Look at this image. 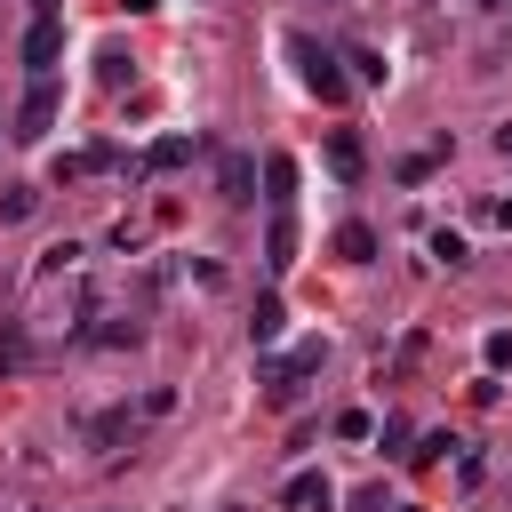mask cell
<instances>
[{"label": "cell", "instance_id": "cell-17", "mask_svg": "<svg viewBox=\"0 0 512 512\" xmlns=\"http://www.w3.org/2000/svg\"><path fill=\"white\" fill-rule=\"evenodd\" d=\"M432 256H440L448 272H464V264H472V248H464V232H432Z\"/></svg>", "mask_w": 512, "mask_h": 512}, {"label": "cell", "instance_id": "cell-15", "mask_svg": "<svg viewBox=\"0 0 512 512\" xmlns=\"http://www.w3.org/2000/svg\"><path fill=\"white\" fill-rule=\"evenodd\" d=\"M344 64H352V80H368V88H384V72H392L376 48H344Z\"/></svg>", "mask_w": 512, "mask_h": 512}, {"label": "cell", "instance_id": "cell-27", "mask_svg": "<svg viewBox=\"0 0 512 512\" xmlns=\"http://www.w3.org/2000/svg\"><path fill=\"white\" fill-rule=\"evenodd\" d=\"M32 8H40V16H56V8H64V0H32Z\"/></svg>", "mask_w": 512, "mask_h": 512}, {"label": "cell", "instance_id": "cell-10", "mask_svg": "<svg viewBox=\"0 0 512 512\" xmlns=\"http://www.w3.org/2000/svg\"><path fill=\"white\" fill-rule=\"evenodd\" d=\"M264 200H272V208L296 200V160H288V152H264Z\"/></svg>", "mask_w": 512, "mask_h": 512}, {"label": "cell", "instance_id": "cell-21", "mask_svg": "<svg viewBox=\"0 0 512 512\" xmlns=\"http://www.w3.org/2000/svg\"><path fill=\"white\" fill-rule=\"evenodd\" d=\"M432 168H440V152H408V160H400V184H424Z\"/></svg>", "mask_w": 512, "mask_h": 512}, {"label": "cell", "instance_id": "cell-20", "mask_svg": "<svg viewBox=\"0 0 512 512\" xmlns=\"http://www.w3.org/2000/svg\"><path fill=\"white\" fill-rule=\"evenodd\" d=\"M96 64H104V80H112V88H120V80H128V72H136V56H128V48H104V56H96Z\"/></svg>", "mask_w": 512, "mask_h": 512}, {"label": "cell", "instance_id": "cell-8", "mask_svg": "<svg viewBox=\"0 0 512 512\" xmlns=\"http://www.w3.org/2000/svg\"><path fill=\"white\" fill-rule=\"evenodd\" d=\"M184 160H192V136H160V144H152L128 176H168V168H184Z\"/></svg>", "mask_w": 512, "mask_h": 512}, {"label": "cell", "instance_id": "cell-12", "mask_svg": "<svg viewBox=\"0 0 512 512\" xmlns=\"http://www.w3.org/2000/svg\"><path fill=\"white\" fill-rule=\"evenodd\" d=\"M336 256H344V264H368V256H376V232H368V224H336Z\"/></svg>", "mask_w": 512, "mask_h": 512}, {"label": "cell", "instance_id": "cell-9", "mask_svg": "<svg viewBox=\"0 0 512 512\" xmlns=\"http://www.w3.org/2000/svg\"><path fill=\"white\" fill-rule=\"evenodd\" d=\"M216 184H224V200H256V160L248 152H224L216 160Z\"/></svg>", "mask_w": 512, "mask_h": 512}, {"label": "cell", "instance_id": "cell-1", "mask_svg": "<svg viewBox=\"0 0 512 512\" xmlns=\"http://www.w3.org/2000/svg\"><path fill=\"white\" fill-rule=\"evenodd\" d=\"M296 48V72H304V88L320 96V104H344L352 96V72H344V56H328L320 40H288Z\"/></svg>", "mask_w": 512, "mask_h": 512}, {"label": "cell", "instance_id": "cell-11", "mask_svg": "<svg viewBox=\"0 0 512 512\" xmlns=\"http://www.w3.org/2000/svg\"><path fill=\"white\" fill-rule=\"evenodd\" d=\"M24 360H32V328H24V320H8V328H0V376H16Z\"/></svg>", "mask_w": 512, "mask_h": 512}, {"label": "cell", "instance_id": "cell-19", "mask_svg": "<svg viewBox=\"0 0 512 512\" xmlns=\"http://www.w3.org/2000/svg\"><path fill=\"white\" fill-rule=\"evenodd\" d=\"M480 352H488V376H496V368H512V328H488V344H480Z\"/></svg>", "mask_w": 512, "mask_h": 512}, {"label": "cell", "instance_id": "cell-14", "mask_svg": "<svg viewBox=\"0 0 512 512\" xmlns=\"http://www.w3.org/2000/svg\"><path fill=\"white\" fill-rule=\"evenodd\" d=\"M448 448H456V440H448V432H424V440H416V448H400V464H416V472H432V464H440V456H448Z\"/></svg>", "mask_w": 512, "mask_h": 512}, {"label": "cell", "instance_id": "cell-3", "mask_svg": "<svg viewBox=\"0 0 512 512\" xmlns=\"http://www.w3.org/2000/svg\"><path fill=\"white\" fill-rule=\"evenodd\" d=\"M56 56H64V24H56V16H40V24L24 32V64H32V80H48V72H56Z\"/></svg>", "mask_w": 512, "mask_h": 512}, {"label": "cell", "instance_id": "cell-24", "mask_svg": "<svg viewBox=\"0 0 512 512\" xmlns=\"http://www.w3.org/2000/svg\"><path fill=\"white\" fill-rule=\"evenodd\" d=\"M496 160H504V168H512V120H504V128H496Z\"/></svg>", "mask_w": 512, "mask_h": 512}, {"label": "cell", "instance_id": "cell-2", "mask_svg": "<svg viewBox=\"0 0 512 512\" xmlns=\"http://www.w3.org/2000/svg\"><path fill=\"white\" fill-rule=\"evenodd\" d=\"M56 104H64V96H56V72H48V80H32V96H24V112H16V136H24V144H40V136L56 128Z\"/></svg>", "mask_w": 512, "mask_h": 512}, {"label": "cell", "instance_id": "cell-18", "mask_svg": "<svg viewBox=\"0 0 512 512\" xmlns=\"http://www.w3.org/2000/svg\"><path fill=\"white\" fill-rule=\"evenodd\" d=\"M336 440H376V416H368V408H344V416H336Z\"/></svg>", "mask_w": 512, "mask_h": 512}, {"label": "cell", "instance_id": "cell-26", "mask_svg": "<svg viewBox=\"0 0 512 512\" xmlns=\"http://www.w3.org/2000/svg\"><path fill=\"white\" fill-rule=\"evenodd\" d=\"M488 216H496V224H512V200H496V208H488Z\"/></svg>", "mask_w": 512, "mask_h": 512}, {"label": "cell", "instance_id": "cell-6", "mask_svg": "<svg viewBox=\"0 0 512 512\" xmlns=\"http://www.w3.org/2000/svg\"><path fill=\"white\" fill-rule=\"evenodd\" d=\"M328 168H336V184H360L368 152H360V136H352V128H328Z\"/></svg>", "mask_w": 512, "mask_h": 512}, {"label": "cell", "instance_id": "cell-25", "mask_svg": "<svg viewBox=\"0 0 512 512\" xmlns=\"http://www.w3.org/2000/svg\"><path fill=\"white\" fill-rule=\"evenodd\" d=\"M120 8H128V16H152V8H160V0H120Z\"/></svg>", "mask_w": 512, "mask_h": 512}, {"label": "cell", "instance_id": "cell-22", "mask_svg": "<svg viewBox=\"0 0 512 512\" xmlns=\"http://www.w3.org/2000/svg\"><path fill=\"white\" fill-rule=\"evenodd\" d=\"M136 408H144V424H152V416H168V408H176V392H168V384H152V392H144Z\"/></svg>", "mask_w": 512, "mask_h": 512}, {"label": "cell", "instance_id": "cell-23", "mask_svg": "<svg viewBox=\"0 0 512 512\" xmlns=\"http://www.w3.org/2000/svg\"><path fill=\"white\" fill-rule=\"evenodd\" d=\"M352 512H384V488H360V496H352Z\"/></svg>", "mask_w": 512, "mask_h": 512}, {"label": "cell", "instance_id": "cell-7", "mask_svg": "<svg viewBox=\"0 0 512 512\" xmlns=\"http://www.w3.org/2000/svg\"><path fill=\"white\" fill-rule=\"evenodd\" d=\"M264 264H272V272L296 264V216H288V208H272V224H264Z\"/></svg>", "mask_w": 512, "mask_h": 512}, {"label": "cell", "instance_id": "cell-13", "mask_svg": "<svg viewBox=\"0 0 512 512\" xmlns=\"http://www.w3.org/2000/svg\"><path fill=\"white\" fill-rule=\"evenodd\" d=\"M280 328H288V312H280V296H256V312H248V336H256V344H272Z\"/></svg>", "mask_w": 512, "mask_h": 512}, {"label": "cell", "instance_id": "cell-5", "mask_svg": "<svg viewBox=\"0 0 512 512\" xmlns=\"http://www.w3.org/2000/svg\"><path fill=\"white\" fill-rule=\"evenodd\" d=\"M136 432H144V408H104V416L88 424L96 448H136Z\"/></svg>", "mask_w": 512, "mask_h": 512}, {"label": "cell", "instance_id": "cell-4", "mask_svg": "<svg viewBox=\"0 0 512 512\" xmlns=\"http://www.w3.org/2000/svg\"><path fill=\"white\" fill-rule=\"evenodd\" d=\"M280 504H288V512H336V488H328V472H288Z\"/></svg>", "mask_w": 512, "mask_h": 512}, {"label": "cell", "instance_id": "cell-16", "mask_svg": "<svg viewBox=\"0 0 512 512\" xmlns=\"http://www.w3.org/2000/svg\"><path fill=\"white\" fill-rule=\"evenodd\" d=\"M32 208H40V192H32V184H8V192H0V224H24Z\"/></svg>", "mask_w": 512, "mask_h": 512}, {"label": "cell", "instance_id": "cell-28", "mask_svg": "<svg viewBox=\"0 0 512 512\" xmlns=\"http://www.w3.org/2000/svg\"><path fill=\"white\" fill-rule=\"evenodd\" d=\"M400 512H424V504H400Z\"/></svg>", "mask_w": 512, "mask_h": 512}]
</instances>
